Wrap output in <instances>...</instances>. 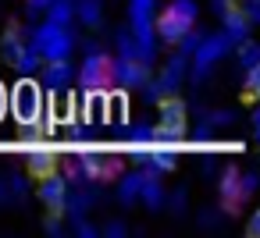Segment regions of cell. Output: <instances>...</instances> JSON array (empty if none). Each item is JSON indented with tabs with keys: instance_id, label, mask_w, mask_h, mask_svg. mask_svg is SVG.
Returning a JSON list of instances; mask_svg holds the SVG:
<instances>
[{
	"instance_id": "ba28073f",
	"label": "cell",
	"mask_w": 260,
	"mask_h": 238,
	"mask_svg": "<svg viewBox=\"0 0 260 238\" xmlns=\"http://www.w3.org/2000/svg\"><path fill=\"white\" fill-rule=\"evenodd\" d=\"M22 54H25V50H22V43H18V32H15V29H11V32H8V36H4V57H8V61H15V64H18V61H22Z\"/></svg>"
},
{
	"instance_id": "30bf717a",
	"label": "cell",
	"mask_w": 260,
	"mask_h": 238,
	"mask_svg": "<svg viewBox=\"0 0 260 238\" xmlns=\"http://www.w3.org/2000/svg\"><path fill=\"white\" fill-rule=\"evenodd\" d=\"M246 89H249L253 96L260 93V64H253V68L246 71Z\"/></svg>"
},
{
	"instance_id": "7a4b0ae2",
	"label": "cell",
	"mask_w": 260,
	"mask_h": 238,
	"mask_svg": "<svg viewBox=\"0 0 260 238\" xmlns=\"http://www.w3.org/2000/svg\"><path fill=\"white\" fill-rule=\"evenodd\" d=\"M11 110H15L18 125H36L40 114H43V93H40V86L29 82V78H22L11 89Z\"/></svg>"
},
{
	"instance_id": "9c48e42d",
	"label": "cell",
	"mask_w": 260,
	"mask_h": 238,
	"mask_svg": "<svg viewBox=\"0 0 260 238\" xmlns=\"http://www.w3.org/2000/svg\"><path fill=\"white\" fill-rule=\"evenodd\" d=\"M121 82H125V86L143 82V68H136V64H121Z\"/></svg>"
},
{
	"instance_id": "7c38bea8",
	"label": "cell",
	"mask_w": 260,
	"mask_h": 238,
	"mask_svg": "<svg viewBox=\"0 0 260 238\" xmlns=\"http://www.w3.org/2000/svg\"><path fill=\"white\" fill-rule=\"evenodd\" d=\"M246 234H249V238H260V210H253V217H249V224H246Z\"/></svg>"
},
{
	"instance_id": "3957f363",
	"label": "cell",
	"mask_w": 260,
	"mask_h": 238,
	"mask_svg": "<svg viewBox=\"0 0 260 238\" xmlns=\"http://www.w3.org/2000/svg\"><path fill=\"white\" fill-rule=\"evenodd\" d=\"M249 185H256V178L249 181V178H242L235 167H228V171H224V178H221V199H224V210H228V213H235V210L242 206V199H246Z\"/></svg>"
},
{
	"instance_id": "6da1fadb",
	"label": "cell",
	"mask_w": 260,
	"mask_h": 238,
	"mask_svg": "<svg viewBox=\"0 0 260 238\" xmlns=\"http://www.w3.org/2000/svg\"><path fill=\"white\" fill-rule=\"evenodd\" d=\"M196 25V8H192V0H171V4L160 11L157 18V36L164 43H178L182 36H189Z\"/></svg>"
},
{
	"instance_id": "277c9868",
	"label": "cell",
	"mask_w": 260,
	"mask_h": 238,
	"mask_svg": "<svg viewBox=\"0 0 260 238\" xmlns=\"http://www.w3.org/2000/svg\"><path fill=\"white\" fill-rule=\"evenodd\" d=\"M57 164H61V156H57V149L54 146H29L25 149V167H29V174L32 178H47V174H57Z\"/></svg>"
},
{
	"instance_id": "52a82bcc",
	"label": "cell",
	"mask_w": 260,
	"mask_h": 238,
	"mask_svg": "<svg viewBox=\"0 0 260 238\" xmlns=\"http://www.w3.org/2000/svg\"><path fill=\"white\" fill-rule=\"evenodd\" d=\"M40 199H43L54 213H61V210H64V199H68V185H64V178H57V174L40 178Z\"/></svg>"
},
{
	"instance_id": "8992f818",
	"label": "cell",
	"mask_w": 260,
	"mask_h": 238,
	"mask_svg": "<svg viewBox=\"0 0 260 238\" xmlns=\"http://www.w3.org/2000/svg\"><path fill=\"white\" fill-rule=\"evenodd\" d=\"M111 75H114V64H111V57H104V54H93V57L82 64V82H86L89 89H100L104 82H111Z\"/></svg>"
},
{
	"instance_id": "9a60e30c",
	"label": "cell",
	"mask_w": 260,
	"mask_h": 238,
	"mask_svg": "<svg viewBox=\"0 0 260 238\" xmlns=\"http://www.w3.org/2000/svg\"><path fill=\"white\" fill-rule=\"evenodd\" d=\"M32 4H47V0H32Z\"/></svg>"
},
{
	"instance_id": "5b68a950",
	"label": "cell",
	"mask_w": 260,
	"mask_h": 238,
	"mask_svg": "<svg viewBox=\"0 0 260 238\" xmlns=\"http://www.w3.org/2000/svg\"><path fill=\"white\" fill-rule=\"evenodd\" d=\"M82 174L100 178V181H111V178L121 174V160H118V156H96V153H86V156H82Z\"/></svg>"
},
{
	"instance_id": "5bb4252c",
	"label": "cell",
	"mask_w": 260,
	"mask_h": 238,
	"mask_svg": "<svg viewBox=\"0 0 260 238\" xmlns=\"http://www.w3.org/2000/svg\"><path fill=\"white\" fill-rule=\"evenodd\" d=\"M4 110H11V96L4 93V86H0V117H4Z\"/></svg>"
},
{
	"instance_id": "8fae6325",
	"label": "cell",
	"mask_w": 260,
	"mask_h": 238,
	"mask_svg": "<svg viewBox=\"0 0 260 238\" xmlns=\"http://www.w3.org/2000/svg\"><path fill=\"white\" fill-rule=\"evenodd\" d=\"M242 64H246V68L260 64V47H256V43H253V47H242Z\"/></svg>"
},
{
	"instance_id": "4fadbf2b",
	"label": "cell",
	"mask_w": 260,
	"mask_h": 238,
	"mask_svg": "<svg viewBox=\"0 0 260 238\" xmlns=\"http://www.w3.org/2000/svg\"><path fill=\"white\" fill-rule=\"evenodd\" d=\"M64 75H68V68H64V64H57V68H50V71H47V82H54V86H57Z\"/></svg>"
},
{
	"instance_id": "2e32d148",
	"label": "cell",
	"mask_w": 260,
	"mask_h": 238,
	"mask_svg": "<svg viewBox=\"0 0 260 238\" xmlns=\"http://www.w3.org/2000/svg\"><path fill=\"white\" fill-rule=\"evenodd\" d=\"M256 100H260V93H256Z\"/></svg>"
}]
</instances>
